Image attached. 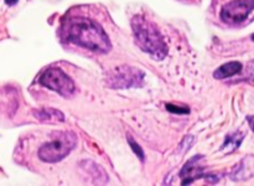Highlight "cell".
<instances>
[{
	"mask_svg": "<svg viewBox=\"0 0 254 186\" xmlns=\"http://www.w3.org/2000/svg\"><path fill=\"white\" fill-rule=\"evenodd\" d=\"M252 40H253V41H254V34L252 35Z\"/></svg>",
	"mask_w": 254,
	"mask_h": 186,
	"instance_id": "obj_16",
	"label": "cell"
},
{
	"mask_svg": "<svg viewBox=\"0 0 254 186\" xmlns=\"http://www.w3.org/2000/svg\"><path fill=\"white\" fill-rule=\"evenodd\" d=\"M143 71L131 66H119L112 69L108 73L106 83L111 88H130V87H139L144 82Z\"/></svg>",
	"mask_w": 254,
	"mask_h": 186,
	"instance_id": "obj_4",
	"label": "cell"
},
{
	"mask_svg": "<svg viewBox=\"0 0 254 186\" xmlns=\"http://www.w3.org/2000/svg\"><path fill=\"white\" fill-rule=\"evenodd\" d=\"M242 63L238 61H232L227 62V63L222 64L221 67H218L215 72H213V77L217 79H223L228 78V77H232L235 74L240 73L242 71Z\"/></svg>",
	"mask_w": 254,
	"mask_h": 186,
	"instance_id": "obj_8",
	"label": "cell"
},
{
	"mask_svg": "<svg viewBox=\"0 0 254 186\" xmlns=\"http://www.w3.org/2000/svg\"><path fill=\"white\" fill-rule=\"evenodd\" d=\"M201 159H202V155H197L185 164V166H184L180 173V176L184 179L183 185H188V184L192 183L196 179L201 178V176H205L202 175V169H201V166L197 165V161L201 160Z\"/></svg>",
	"mask_w": 254,
	"mask_h": 186,
	"instance_id": "obj_7",
	"label": "cell"
},
{
	"mask_svg": "<svg viewBox=\"0 0 254 186\" xmlns=\"http://www.w3.org/2000/svg\"><path fill=\"white\" fill-rule=\"evenodd\" d=\"M192 143H193V136L192 135L185 136V138H184V140H183V143L180 144V148H179V153L184 154V153H186V151L190 150Z\"/></svg>",
	"mask_w": 254,
	"mask_h": 186,
	"instance_id": "obj_12",
	"label": "cell"
},
{
	"mask_svg": "<svg viewBox=\"0 0 254 186\" xmlns=\"http://www.w3.org/2000/svg\"><path fill=\"white\" fill-rule=\"evenodd\" d=\"M131 27H133L135 42L144 52L149 54L155 60L165 59L168 55V47L164 41L163 35L153 22L144 16L136 15L131 19Z\"/></svg>",
	"mask_w": 254,
	"mask_h": 186,
	"instance_id": "obj_2",
	"label": "cell"
},
{
	"mask_svg": "<svg viewBox=\"0 0 254 186\" xmlns=\"http://www.w3.org/2000/svg\"><path fill=\"white\" fill-rule=\"evenodd\" d=\"M243 138H245V134L240 133V131H236L233 134H228L226 136V140L222 145V150H226L227 153H231V151H235L238 146L242 143Z\"/></svg>",
	"mask_w": 254,
	"mask_h": 186,
	"instance_id": "obj_10",
	"label": "cell"
},
{
	"mask_svg": "<svg viewBox=\"0 0 254 186\" xmlns=\"http://www.w3.org/2000/svg\"><path fill=\"white\" fill-rule=\"evenodd\" d=\"M128 141H129V145H130V148L133 149L134 153L136 154V156H138L141 161L145 160V155H144V151H143V149H141V146L139 145L135 140H133V138H131L130 135L128 136Z\"/></svg>",
	"mask_w": 254,
	"mask_h": 186,
	"instance_id": "obj_11",
	"label": "cell"
},
{
	"mask_svg": "<svg viewBox=\"0 0 254 186\" xmlns=\"http://www.w3.org/2000/svg\"><path fill=\"white\" fill-rule=\"evenodd\" d=\"M254 10V0H232L221 10V19L230 25L242 24Z\"/></svg>",
	"mask_w": 254,
	"mask_h": 186,
	"instance_id": "obj_6",
	"label": "cell"
},
{
	"mask_svg": "<svg viewBox=\"0 0 254 186\" xmlns=\"http://www.w3.org/2000/svg\"><path fill=\"white\" fill-rule=\"evenodd\" d=\"M34 116L39 121L42 122H64V116L62 112L57 111L55 108H41L34 111Z\"/></svg>",
	"mask_w": 254,
	"mask_h": 186,
	"instance_id": "obj_9",
	"label": "cell"
},
{
	"mask_svg": "<svg viewBox=\"0 0 254 186\" xmlns=\"http://www.w3.org/2000/svg\"><path fill=\"white\" fill-rule=\"evenodd\" d=\"M76 145L77 136L73 131H57L51 140L39 149V158L45 163H57L66 158Z\"/></svg>",
	"mask_w": 254,
	"mask_h": 186,
	"instance_id": "obj_3",
	"label": "cell"
},
{
	"mask_svg": "<svg viewBox=\"0 0 254 186\" xmlns=\"http://www.w3.org/2000/svg\"><path fill=\"white\" fill-rule=\"evenodd\" d=\"M62 34L68 42L98 54H107L112 47L103 27L89 17H67L62 24Z\"/></svg>",
	"mask_w": 254,
	"mask_h": 186,
	"instance_id": "obj_1",
	"label": "cell"
},
{
	"mask_svg": "<svg viewBox=\"0 0 254 186\" xmlns=\"http://www.w3.org/2000/svg\"><path fill=\"white\" fill-rule=\"evenodd\" d=\"M166 109H168V111H170V112H173V113H178V114L189 113V108H186V107H184V108H180V107L173 106V104H166Z\"/></svg>",
	"mask_w": 254,
	"mask_h": 186,
	"instance_id": "obj_13",
	"label": "cell"
},
{
	"mask_svg": "<svg viewBox=\"0 0 254 186\" xmlns=\"http://www.w3.org/2000/svg\"><path fill=\"white\" fill-rule=\"evenodd\" d=\"M247 122L250 123L251 128H252V130L254 131V116H248L247 117Z\"/></svg>",
	"mask_w": 254,
	"mask_h": 186,
	"instance_id": "obj_14",
	"label": "cell"
},
{
	"mask_svg": "<svg viewBox=\"0 0 254 186\" xmlns=\"http://www.w3.org/2000/svg\"><path fill=\"white\" fill-rule=\"evenodd\" d=\"M39 82L42 86L57 92V93L61 94L62 97H66V98L73 96L74 91H76L74 82L59 67L47 68L41 74Z\"/></svg>",
	"mask_w": 254,
	"mask_h": 186,
	"instance_id": "obj_5",
	"label": "cell"
},
{
	"mask_svg": "<svg viewBox=\"0 0 254 186\" xmlns=\"http://www.w3.org/2000/svg\"><path fill=\"white\" fill-rule=\"evenodd\" d=\"M5 2H6L7 5H10V6H11V5H15L17 2V0H5Z\"/></svg>",
	"mask_w": 254,
	"mask_h": 186,
	"instance_id": "obj_15",
	"label": "cell"
}]
</instances>
